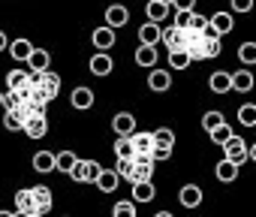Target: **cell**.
<instances>
[{
	"label": "cell",
	"instance_id": "cell-16",
	"mask_svg": "<svg viewBox=\"0 0 256 217\" xmlns=\"http://www.w3.org/2000/svg\"><path fill=\"white\" fill-rule=\"evenodd\" d=\"M102 193H114L118 190V184H120V178H118V172L114 169H102L100 175H96V181H94Z\"/></svg>",
	"mask_w": 256,
	"mask_h": 217
},
{
	"label": "cell",
	"instance_id": "cell-29",
	"mask_svg": "<svg viewBox=\"0 0 256 217\" xmlns=\"http://www.w3.org/2000/svg\"><path fill=\"white\" fill-rule=\"evenodd\" d=\"M76 160H78V157H76L72 151H60V154H54V169L64 172V175H70V169L76 166Z\"/></svg>",
	"mask_w": 256,
	"mask_h": 217
},
{
	"label": "cell",
	"instance_id": "cell-14",
	"mask_svg": "<svg viewBox=\"0 0 256 217\" xmlns=\"http://www.w3.org/2000/svg\"><path fill=\"white\" fill-rule=\"evenodd\" d=\"M48 64H52V54H48L46 48H34V52H30V58H28L30 72H46V70H48Z\"/></svg>",
	"mask_w": 256,
	"mask_h": 217
},
{
	"label": "cell",
	"instance_id": "cell-21",
	"mask_svg": "<svg viewBox=\"0 0 256 217\" xmlns=\"http://www.w3.org/2000/svg\"><path fill=\"white\" fill-rule=\"evenodd\" d=\"M208 88L214 90V94H229L232 90V76L229 72H211V78H208Z\"/></svg>",
	"mask_w": 256,
	"mask_h": 217
},
{
	"label": "cell",
	"instance_id": "cell-33",
	"mask_svg": "<svg viewBox=\"0 0 256 217\" xmlns=\"http://www.w3.org/2000/svg\"><path fill=\"white\" fill-rule=\"evenodd\" d=\"M220 124H223V115L217 112V108H211V112H205V115H202V130H205V133L217 130Z\"/></svg>",
	"mask_w": 256,
	"mask_h": 217
},
{
	"label": "cell",
	"instance_id": "cell-1",
	"mask_svg": "<svg viewBox=\"0 0 256 217\" xmlns=\"http://www.w3.org/2000/svg\"><path fill=\"white\" fill-rule=\"evenodd\" d=\"M34 84L42 88V90L48 94V100H54V96L60 94V76L52 72V70H46V72H34Z\"/></svg>",
	"mask_w": 256,
	"mask_h": 217
},
{
	"label": "cell",
	"instance_id": "cell-24",
	"mask_svg": "<svg viewBox=\"0 0 256 217\" xmlns=\"http://www.w3.org/2000/svg\"><path fill=\"white\" fill-rule=\"evenodd\" d=\"M229 76H232V88H235V90L247 94V90L253 88V72H250V70H238V72H229Z\"/></svg>",
	"mask_w": 256,
	"mask_h": 217
},
{
	"label": "cell",
	"instance_id": "cell-28",
	"mask_svg": "<svg viewBox=\"0 0 256 217\" xmlns=\"http://www.w3.org/2000/svg\"><path fill=\"white\" fill-rule=\"evenodd\" d=\"M136 64L139 66H154L157 64V46H139L136 48Z\"/></svg>",
	"mask_w": 256,
	"mask_h": 217
},
{
	"label": "cell",
	"instance_id": "cell-4",
	"mask_svg": "<svg viewBox=\"0 0 256 217\" xmlns=\"http://www.w3.org/2000/svg\"><path fill=\"white\" fill-rule=\"evenodd\" d=\"M30 139H42L46 133H48V121H46V112H36V115H30L28 121H24V127H22Z\"/></svg>",
	"mask_w": 256,
	"mask_h": 217
},
{
	"label": "cell",
	"instance_id": "cell-8",
	"mask_svg": "<svg viewBox=\"0 0 256 217\" xmlns=\"http://www.w3.org/2000/svg\"><path fill=\"white\" fill-rule=\"evenodd\" d=\"M94 90L90 88H84V84H78L76 90H72V96H70V102H72V108H78V112H88V108L94 106Z\"/></svg>",
	"mask_w": 256,
	"mask_h": 217
},
{
	"label": "cell",
	"instance_id": "cell-3",
	"mask_svg": "<svg viewBox=\"0 0 256 217\" xmlns=\"http://www.w3.org/2000/svg\"><path fill=\"white\" fill-rule=\"evenodd\" d=\"M199 46H202V58H205V60H211V58H220V48H223V46H220V36L211 30V24L202 30V40H199Z\"/></svg>",
	"mask_w": 256,
	"mask_h": 217
},
{
	"label": "cell",
	"instance_id": "cell-46",
	"mask_svg": "<svg viewBox=\"0 0 256 217\" xmlns=\"http://www.w3.org/2000/svg\"><path fill=\"white\" fill-rule=\"evenodd\" d=\"M232 4V12H250L253 10V0H229Z\"/></svg>",
	"mask_w": 256,
	"mask_h": 217
},
{
	"label": "cell",
	"instance_id": "cell-54",
	"mask_svg": "<svg viewBox=\"0 0 256 217\" xmlns=\"http://www.w3.org/2000/svg\"><path fill=\"white\" fill-rule=\"evenodd\" d=\"M160 4H169V6H172V0H160Z\"/></svg>",
	"mask_w": 256,
	"mask_h": 217
},
{
	"label": "cell",
	"instance_id": "cell-20",
	"mask_svg": "<svg viewBox=\"0 0 256 217\" xmlns=\"http://www.w3.org/2000/svg\"><path fill=\"white\" fill-rule=\"evenodd\" d=\"M112 70H114V60H112L106 52H100V54L90 58V72H94V76H108Z\"/></svg>",
	"mask_w": 256,
	"mask_h": 217
},
{
	"label": "cell",
	"instance_id": "cell-45",
	"mask_svg": "<svg viewBox=\"0 0 256 217\" xmlns=\"http://www.w3.org/2000/svg\"><path fill=\"white\" fill-rule=\"evenodd\" d=\"M84 163H88V160H76V166L70 169L72 181H78V184H84Z\"/></svg>",
	"mask_w": 256,
	"mask_h": 217
},
{
	"label": "cell",
	"instance_id": "cell-37",
	"mask_svg": "<svg viewBox=\"0 0 256 217\" xmlns=\"http://www.w3.org/2000/svg\"><path fill=\"white\" fill-rule=\"evenodd\" d=\"M4 127H6V130H12V133H16V130H22V127H24V118H22V115H18V112H12V108H10V112H6V115H4Z\"/></svg>",
	"mask_w": 256,
	"mask_h": 217
},
{
	"label": "cell",
	"instance_id": "cell-47",
	"mask_svg": "<svg viewBox=\"0 0 256 217\" xmlns=\"http://www.w3.org/2000/svg\"><path fill=\"white\" fill-rule=\"evenodd\" d=\"M172 16H175V22H172L175 28H181V30L190 28V12H172Z\"/></svg>",
	"mask_w": 256,
	"mask_h": 217
},
{
	"label": "cell",
	"instance_id": "cell-49",
	"mask_svg": "<svg viewBox=\"0 0 256 217\" xmlns=\"http://www.w3.org/2000/svg\"><path fill=\"white\" fill-rule=\"evenodd\" d=\"M247 160H253V163H256V145H253V148H247Z\"/></svg>",
	"mask_w": 256,
	"mask_h": 217
},
{
	"label": "cell",
	"instance_id": "cell-17",
	"mask_svg": "<svg viewBox=\"0 0 256 217\" xmlns=\"http://www.w3.org/2000/svg\"><path fill=\"white\" fill-rule=\"evenodd\" d=\"M154 196H157V190H154L151 181H133V202L145 205V202H151Z\"/></svg>",
	"mask_w": 256,
	"mask_h": 217
},
{
	"label": "cell",
	"instance_id": "cell-22",
	"mask_svg": "<svg viewBox=\"0 0 256 217\" xmlns=\"http://www.w3.org/2000/svg\"><path fill=\"white\" fill-rule=\"evenodd\" d=\"M145 12H148V22L160 24L163 18H169V16H172V6H169V4H160V0H151Z\"/></svg>",
	"mask_w": 256,
	"mask_h": 217
},
{
	"label": "cell",
	"instance_id": "cell-40",
	"mask_svg": "<svg viewBox=\"0 0 256 217\" xmlns=\"http://www.w3.org/2000/svg\"><path fill=\"white\" fill-rule=\"evenodd\" d=\"M22 102H24V96H22L18 90H6V94H4V108H6V112H10V108H18Z\"/></svg>",
	"mask_w": 256,
	"mask_h": 217
},
{
	"label": "cell",
	"instance_id": "cell-23",
	"mask_svg": "<svg viewBox=\"0 0 256 217\" xmlns=\"http://www.w3.org/2000/svg\"><path fill=\"white\" fill-rule=\"evenodd\" d=\"M160 34H163V28L154 24V22H148V24L139 28V40H142V46H157V42H160Z\"/></svg>",
	"mask_w": 256,
	"mask_h": 217
},
{
	"label": "cell",
	"instance_id": "cell-6",
	"mask_svg": "<svg viewBox=\"0 0 256 217\" xmlns=\"http://www.w3.org/2000/svg\"><path fill=\"white\" fill-rule=\"evenodd\" d=\"M160 40H163V46H166L169 52H181V48H184V30H181V28H175V24L163 28Z\"/></svg>",
	"mask_w": 256,
	"mask_h": 217
},
{
	"label": "cell",
	"instance_id": "cell-30",
	"mask_svg": "<svg viewBox=\"0 0 256 217\" xmlns=\"http://www.w3.org/2000/svg\"><path fill=\"white\" fill-rule=\"evenodd\" d=\"M238 124L241 127H256V102H244L238 108Z\"/></svg>",
	"mask_w": 256,
	"mask_h": 217
},
{
	"label": "cell",
	"instance_id": "cell-25",
	"mask_svg": "<svg viewBox=\"0 0 256 217\" xmlns=\"http://www.w3.org/2000/svg\"><path fill=\"white\" fill-rule=\"evenodd\" d=\"M130 139H133V151H136V154H151V148H154V133H133Z\"/></svg>",
	"mask_w": 256,
	"mask_h": 217
},
{
	"label": "cell",
	"instance_id": "cell-41",
	"mask_svg": "<svg viewBox=\"0 0 256 217\" xmlns=\"http://www.w3.org/2000/svg\"><path fill=\"white\" fill-rule=\"evenodd\" d=\"M100 172H102V166H100L96 160H88V163H84V184H88V181H96Z\"/></svg>",
	"mask_w": 256,
	"mask_h": 217
},
{
	"label": "cell",
	"instance_id": "cell-18",
	"mask_svg": "<svg viewBox=\"0 0 256 217\" xmlns=\"http://www.w3.org/2000/svg\"><path fill=\"white\" fill-rule=\"evenodd\" d=\"M30 193H34V202H36V214H48L52 211V190L48 187H30Z\"/></svg>",
	"mask_w": 256,
	"mask_h": 217
},
{
	"label": "cell",
	"instance_id": "cell-42",
	"mask_svg": "<svg viewBox=\"0 0 256 217\" xmlns=\"http://www.w3.org/2000/svg\"><path fill=\"white\" fill-rule=\"evenodd\" d=\"M151 157H154V163H157V160H169V157H172V148H169V145H154V148H151Z\"/></svg>",
	"mask_w": 256,
	"mask_h": 217
},
{
	"label": "cell",
	"instance_id": "cell-39",
	"mask_svg": "<svg viewBox=\"0 0 256 217\" xmlns=\"http://www.w3.org/2000/svg\"><path fill=\"white\" fill-rule=\"evenodd\" d=\"M114 172H118V178H126V181H130V172H133V157H118Z\"/></svg>",
	"mask_w": 256,
	"mask_h": 217
},
{
	"label": "cell",
	"instance_id": "cell-43",
	"mask_svg": "<svg viewBox=\"0 0 256 217\" xmlns=\"http://www.w3.org/2000/svg\"><path fill=\"white\" fill-rule=\"evenodd\" d=\"M196 0H172V12H193Z\"/></svg>",
	"mask_w": 256,
	"mask_h": 217
},
{
	"label": "cell",
	"instance_id": "cell-36",
	"mask_svg": "<svg viewBox=\"0 0 256 217\" xmlns=\"http://www.w3.org/2000/svg\"><path fill=\"white\" fill-rule=\"evenodd\" d=\"M154 145H169V148H175V133H172L169 127L154 130Z\"/></svg>",
	"mask_w": 256,
	"mask_h": 217
},
{
	"label": "cell",
	"instance_id": "cell-7",
	"mask_svg": "<svg viewBox=\"0 0 256 217\" xmlns=\"http://www.w3.org/2000/svg\"><path fill=\"white\" fill-rule=\"evenodd\" d=\"M126 22H130V12H126L124 4H112V6L106 10V24H108V28L118 30V28H124Z\"/></svg>",
	"mask_w": 256,
	"mask_h": 217
},
{
	"label": "cell",
	"instance_id": "cell-34",
	"mask_svg": "<svg viewBox=\"0 0 256 217\" xmlns=\"http://www.w3.org/2000/svg\"><path fill=\"white\" fill-rule=\"evenodd\" d=\"M190 64H193V60H190V54H187L184 48H181V52H169V66H172V70H187Z\"/></svg>",
	"mask_w": 256,
	"mask_h": 217
},
{
	"label": "cell",
	"instance_id": "cell-10",
	"mask_svg": "<svg viewBox=\"0 0 256 217\" xmlns=\"http://www.w3.org/2000/svg\"><path fill=\"white\" fill-rule=\"evenodd\" d=\"M178 202H181L184 208H199V205H202V187H196V184H184L181 193H178Z\"/></svg>",
	"mask_w": 256,
	"mask_h": 217
},
{
	"label": "cell",
	"instance_id": "cell-5",
	"mask_svg": "<svg viewBox=\"0 0 256 217\" xmlns=\"http://www.w3.org/2000/svg\"><path fill=\"white\" fill-rule=\"evenodd\" d=\"M208 24H211V30H214L217 36H226V34H232L235 18H232V12H214V16L208 18Z\"/></svg>",
	"mask_w": 256,
	"mask_h": 217
},
{
	"label": "cell",
	"instance_id": "cell-48",
	"mask_svg": "<svg viewBox=\"0 0 256 217\" xmlns=\"http://www.w3.org/2000/svg\"><path fill=\"white\" fill-rule=\"evenodd\" d=\"M6 46H10V40H6V34H4V30H0V52H4Z\"/></svg>",
	"mask_w": 256,
	"mask_h": 217
},
{
	"label": "cell",
	"instance_id": "cell-2",
	"mask_svg": "<svg viewBox=\"0 0 256 217\" xmlns=\"http://www.w3.org/2000/svg\"><path fill=\"white\" fill-rule=\"evenodd\" d=\"M223 157L241 166V163L247 160V145H244V139H241V136H229V139L223 142Z\"/></svg>",
	"mask_w": 256,
	"mask_h": 217
},
{
	"label": "cell",
	"instance_id": "cell-19",
	"mask_svg": "<svg viewBox=\"0 0 256 217\" xmlns=\"http://www.w3.org/2000/svg\"><path fill=\"white\" fill-rule=\"evenodd\" d=\"M6 48H10V54H12L16 60H28V58H30V52H34V42H30V40H24V36H18V40H12Z\"/></svg>",
	"mask_w": 256,
	"mask_h": 217
},
{
	"label": "cell",
	"instance_id": "cell-32",
	"mask_svg": "<svg viewBox=\"0 0 256 217\" xmlns=\"http://www.w3.org/2000/svg\"><path fill=\"white\" fill-rule=\"evenodd\" d=\"M238 60L247 64V66H253L256 64V42H241L238 46Z\"/></svg>",
	"mask_w": 256,
	"mask_h": 217
},
{
	"label": "cell",
	"instance_id": "cell-15",
	"mask_svg": "<svg viewBox=\"0 0 256 217\" xmlns=\"http://www.w3.org/2000/svg\"><path fill=\"white\" fill-rule=\"evenodd\" d=\"M30 84H34V76L24 72V70H12V72L6 76V88H10V90H24V88H30Z\"/></svg>",
	"mask_w": 256,
	"mask_h": 217
},
{
	"label": "cell",
	"instance_id": "cell-12",
	"mask_svg": "<svg viewBox=\"0 0 256 217\" xmlns=\"http://www.w3.org/2000/svg\"><path fill=\"white\" fill-rule=\"evenodd\" d=\"M148 88L157 90V94H166V90L172 88V76H169L166 70H151V76H148Z\"/></svg>",
	"mask_w": 256,
	"mask_h": 217
},
{
	"label": "cell",
	"instance_id": "cell-31",
	"mask_svg": "<svg viewBox=\"0 0 256 217\" xmlns=\"http://www.w3.org/2000/svg\"><path fill=\"white\" fill-rule=\"evenodd\" d=\"M114 157H136L130 136H118V139H114Z\"/></svg>",
	"mask_w": 256,
	"mask_h": 217
},
{
	"label": "cell",
	"instance_id": "cell-11",
	"mask_svg": "<svg viewBox=\"0 0 256 217\" xmlns=\"http://www.w3.org/2000/svg\"><path fill=\"white\" fill-rule=\"evenodd\" d=\"M90 42L100 48V52H106V48H112L114 46V28H108V24H102V28H96L94 34H90Z\"/></svg>",
	"mask_w": 256,
	"mask_h": 217
},
{
	"label": "cell",
	"instance_id": "cell-35",
	"mask_svg": "<svg viewBox=\"0 0 256 217\" xmlns=\"http://www.w3.org/2000/svg\"><path fill=\"white\" fill-rule=\"evenodd\" d=\"M112 217H136V202L133 199H124L112 208Z\"/></svg>",
	"mask_w": 256,
	"mask_h": 217
},
{
	"label": "cell",
	"instance_id": "cell-38",
	"mask_svg": "<svg viewBox=\"0 0 256 217\" xmlns=\"http://www.w3.org/2000/svg\"><path fill=\"white\" fill-rule=\"evenodd\" d=\"M208 136H211V142H217V145H223V142H226V139H229V136H235V133H232V127H229V124H226V121H223V124H220V127H217V130H211V133H208Z\"/></svg>",
	"mask_w": 256,
	"mask_h": 217
},
{
	"label": "cell",
	"instance_id": "cell-44",
	"mask_svg": "<svg viewBox=\"0 0 256 217\" xmlns=\"http://www.w3.org/2000/svg\"><path fill=\"white\" fill-rule=\"evenodd\" d=\"M205 28H208V18H205V16H196V12H190V30H199V34H202Z\"/></svg>",
	"mask_w": 256,
	"mask_h": 217
},
{
	"label": "cell",
	"instance_id": "cell-50",
	"mask_svg": "<svg viewBox=\"0 0 256 217\" xmlns=\"http://www.w3.org/2000/svg\"><path fill=\"white\" fill-rule=\"evenodd\" d=\"M0 217H16V211H0Z\"/></svg>",
	"mask_w": 256,
	"mask_h": 217
},
{
	"label": "cell",
	"instance_id": "cell-27",
	"mask_svg": "<svg viewBox=\"0 0 256 217\" xmlns=\"http://www.w3.org/2000/svg\"><path fill=\"white\" fill-rule=\"evenodd\" d=\"M16 211L36 214V202H34V193H30V190H18V193H16Z\"/></svg>",
	"mask_w": 256,
	"mask_h": 217
},
{
	"label": "cell",
	"instance_id": "cell-53",
	"mask_svg": "<svg viewBox=\"0 0 256 217\" xmlns=\"http://www.w3.org/2000/svg\"><path fill=\"white\" fill-rule=\"evenodd\" d=\"M0 106H4V90H0Z\"/></svg>",
	"mask_w": 256,
	"mask_h": 217
},
{
	"label": "cell",
	"instance_id": "cell-52",
	"mask_svg": "<svg viewBox=\"0 0 256 217\" xmlns=\"http://www.w3.org/2000/svg\"><path fill=\"white\" fill-rule=\"evenodd\" d=\"M28 217H46V214H28Z\"/></svg>",
	"mask_w": 256,
	"mask_h": 217
},
{
	"label": "cell",
	"instance_id": "cell-13",
	"mask_svg": "<svg viewBox=\"0 0 256 217\" xmlns=\"http://www.w3.org/2000/svg\"><path fill=\"white\" fill-rule=\"evenodd\" d=\"M238 169H241L238 163H232V160H226V157H223V160L217 163L214 175H217V181H223V184H232V181L238 178Z\"/></svg>",
	"mask_w": 256,
	"mask_h": 217
},
{
	"label": "cell",
	"instance_id": "cell-9",
	"mask_svg": "<svg viewBox=\"0 0 256 217\" xmlns=\"http://www.w3.org/2000/svg\"><path fill=\"white\" fill-rule=\"evenodd\" d=\"M112 130H114L118 136H133V133H136V118H133L130 112H120V115L112 118Z\"/></svg>",
	"mask_w": 256,
	"mask_h": 217
},
{
	"label": "cell",
	"instance_id": "cell-26",
	"mask_svg": "<svg viewBox=\"0 0 256 217\" xmlns=\"http://www.w3.org/2000/svg\"><path fill=\"white\" fill-rule=\"evenodd\" d=\"M34 169L42 172V175L46 172H54V154L52 151H36L34 154Z\"/></svg>",
	"mask_w": 256,
	"mask_h": 217
},
{
	"label": "cell",
	"instance_id": "cell-51",
	"mask_svg": "<svg viewBox=\"0 0 256 217\" xmlns=\"http://www.w3.org/2000/svg\"><path fill=\"white\" fill-rule=\"evenodd\" d=\"M154 217H172V214H169V211H160V214H154Z\"/></svg>",
	"mask_w": 256,
	"mask_h": 217
}]
</instances>
